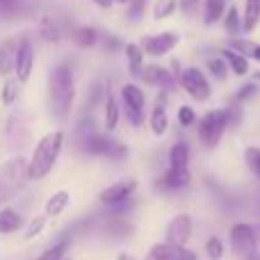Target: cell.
Masks as SVG:
<instances>
[{
    "label": "cell",
    "instance_id": "3",
    "mask_svg": "<svg viewBox=\"0 0 260 260\" xmlns=\"http://www.w3.org/2000/svg\"><path fill=\"white\" fill-rule=\"evenodd\" d=\"M64 144V135L59 133H48L46 137H41V142L37 144L35 153H32L30 162H27V176L35 180L44 178V176L50 174V169L55 167L59 157V151H62Z\"/></svg>",
    "mask_w": 260,
    "mask_h": 260
},
{
    "label": "cell",
    "instance_id": "21",
    "mask_svg": "<svg viewBox=\"0 0 260 260\" xmlns=\"http://www.w3.org/2000/svg\"><path fill=\"white\" fill-rule=\"evenodd\" d=\"M219 23L229 37H238L240 32H242V14H240V9L235 7V5L226 7V12H224V16H221Z\"/></svg>",
    "mask_w": 260,
    "mask_h": 260
},
{
    "label": "cell",
    "instance_id": "5",
    "mask_svg": "<svg viewBox=\"0 0 260 260\" xmlns=\"http://www.w3.org/2000/svg\"><path fill=\"white\" fill-rule=\"evenodd\" d=\"M27 178H30L27 162L23 157H12L7 165H3V169H0V206L12 197H16L23 189V185L27 183Z\"/></svg>",
    "mask_w": 260,
    "mask_h": 260
},
{
    "label": "cell",
    "instance_id": "2",
    "mask_svg": "<svg viewBox=\"0 0 260 260\" xmlns=\"http://www.w3.org/2000/svg\"><path fill=\"white\" fill-rule=\"evenodd\" d=\"M192 180V174H189V146L187 142H176L174 146L169 148V157H167V171L160 176L157 180V187L162 189H185Z\"/></svg>",
    "mask_w": 260,
    "mask_h": 260
},
{
    "label": "cell",
    "instance_id": "38",
    "mask_svg": "<svg viewBox=\"0 0 260 260\" xmlns=\"http://www.w3.org/2000/svg\"><path fill=\"white\" fill-rule=\"evenodd\" d=\"M199 7H201V0H178V9L183 14H187V16L197 12Z\"/></svg>",
    "mask_w": 260,
    "mask_h": 260
},
{
    "label": "cell",
    "instance_id": "20",
    "mask_svg": "<svg viewBox=\"0 0 260 260\" xmlns=\"http://www.w3.org/2000/svg\"><path fill=\"white\" fill-rule=\"evenodd\" d=\"M119 119H121V103L117 101V96L112 91H108V96H105V130L108 133L117 130Z\"/></svg>",
    "mask_w": 260,
    "mask_h": 260
},
{
    "label": "cell",
    "instance_id": "34",
    "mask_svg": "<svg viewBox=\"0 0 260 260\" xmlns=\"http://www.w3.org/2000/svg\"><path fill=\"white\" fill-rule=\"evenodd\" d=\"M176 119H178V126L180 128L197 126V112H194L192 105H180L178 112H176Z\"/></svg>",
    "mask_w": 260,
    "mask_h": 260
},
{
    "label": "cell",
    "instance_id": "44",
    "mask_svg": "<svg viewBox=\"0 0 260 260\" xmlns=\"http://www.w3.org/2000/svg\"><path fill=\"white\" fill-rule=\"evenodd\" d=\"M253 80H256V82H260V71H256V73H253Z\"/></svg>",
    "mask_w": 260,
    "mask_h": 260
},
{
    "label": "cell",
    "instance_id": "33",
    "mask_svg": "<svg viewBox=\"0 0 260 260\" xmlns=\"http://www.w3.org/2000/svg\"><path fill=\"white\" fill-rule=\"evenodd\" d=\"M244 162H247L249 171L260 180V146H249L244 148Z\"/></svg>",
    "mask_w": 260,
    "mask_h": 260
},
{
    "label": "cell",
    "instance_id": "15",
    "mask_svg": "<svg viewBox=\"0 0 260 260\" xmlns=\"http://www.w3.org/2000/svg\"><path fill=\"white\" fill-rule=\"evenodd\" d=\"M146 260H199L197 251L187 247H176L169 242H157L146 253Z\"/></svg>",
    "mask_w": 260,
    "mask_h": 260
},
{
    "label": "cell",
    "instance_id": "22",
    "mask_svg": "<svg viewBox=\"0 0 260 260\" xmlns=\"http://www.w3.org/2000/svg\"><path fill=\"white\" fill-rule=\"evenodd\" d=\"M260 23V0H244V16H242V32L251 35Z\"/></svg>",
    "mask_w": 260,
    "mask_h": 260
},
{
    "label": "cell",
    "instance_id": "1",
    "mask_svg": "<svg viewBox=\"0 0 260 260\" xmlns=\"http://www.w3.org/2000/svg\"><path fill=\"white\" fill-rule=\"evenodd\" d=\"M76 99V82L69 64H57L48 82V108L57 121H67Z\"/></svg>",
    "mask_w": 260,
    "mask_h": 260
},
{
    "label": "cell",
    "instance_id": "14",
    "mask_svg": "<svg viewBox=\"0 0 260 260\" xmlns=\"http://www.w3.org/2000/svg\"><path fill=\"white\" fill-rule=\"evenodd\" d=\"M171 91L160 89L157 91V99L153 103V110L148 114V128L155 137H165L167 130H169V114H167V99H169Z\"/></svg>",
    "mask_w": 260,
    "mask_h": 260
},
{
    "label": "cell",
    "instance_id": "46",
    "mask_svg": "<svg viewBox=\"0 0 260 260\" xmlns=\"http://www.w3.org/2000/svg\"><path fill=\"white\" fill-rule=\"evenodd\" d=\"M53 260H69V258H62V256H59V258H53Z\"/></svg>",
    "mask_w": 260,
    "mask_h": 260
},
{
    "label": "cell",
    "instance_id": "11",
    "mask_svg": "<svg viewBox=\"0 0 260 260\" xmlns=\"http://www.w3.org/2000/svg\"><path fill=\"white\" fill-rule=\"evenodd\" d=\"M178 44H180V35H178V32H176V30H165V32H157V35L144 37L139 46H142L144 55L157 59V57L169 55Z\"/></svg>",
    "mask_w": 260,
    "mask_h": 260
},
{
    "label": "cell",
    "instance_id": "10",
    "mask_svg": "<svg viewBox=\"0 0 260 260\" xmlns=\"http://www.w3.org/2000/svg\"><path fill=\"white\" fill-rule=\"evenodd\" d=\"M85 151L91 155H101V157H112V160H123L128 155V148L123 144H119L117 139L108 137L101 133H89L85 137Z\"/></svg>",
    "mask_w": 260,
    "mask_h": 260
},
{
    "label": "cell",
    "instance_id": "16",
    "mask_svg": "<svg viewBox=\"0 0 260 260\" xmlns=\"http://www.w3.org/2000/svg\"><path fill=\"white\" fill-rule=\"evenodd\" d=\"M32 67H35V48H32V41L27 35L18 37V55H16V78L21 82H25L32 73Z\"/></svg>",
    "mask_w": 260,
    "mask_h": 260
},
{
    "label": "cell",
    "instance_id": "13",
    "mask_svg": "<svg viewBox=\"0 0 260 260\" xmlns=\"http://www.w3.org/2000/svg\"><path fill=\"white\" fill-rule=\"evenodd\" d=\"M137 78L144 85L153 87V89H157V91L160 89L171 91L176 87V76L167 67H162V64H144L142 73H139Z\"/></svg>",
    "mask_w": 260,
    "mask_h": 260
},
{
    "label": "cell",
    "instance_id": "27",
    "mask_svg": "<svg viewBox=\"0 0 260 260\" xmlns=\"http://www.w3.org/2000/svg\"><path fill=\"white\" fill-rule=\"evenodd\" d=\"M73 39H76V44L82 46V48H94V46L99 44L101 35H99V30H96V27L80 25L76 32H73Z\"/></svg>",
    "mask_w": 260,
    "mask_h": 260
},
{
    "label": "cell",
    "instance_id": "8",
    "mask_svg": "<svg viewBox=\"0 0 260 260\" xmlns=\"http://www.w3.org/2000/svg\"><path fill=\"white\" fill-rule=\"evenodd\" d=\"M139 183L137 178H121L117 183L108 185V187L101 192V203L108 208H112V212H119L121 208H126L130 203V199L135 197Z\"/></svg>",
    "mask_w": 260,
    "mask_h": 260
},
{
    "label": "cell",
    "instance_id": "12",
    "mask_svg": "<svg viewBox=\"0 0 260 260\" xmlns=\"http://www.w3.org/2000/svg\"><path fill=\"white\" fill-rule=\"evenodd\" d=\"M192 235H194V219H192V215L180 212V215H176L174 219L167 224L165 242L176 244V247H185V244L192 240Z\"/></svg>",
    "mask_w": 260,
    "mask_h": 260
},
{
    "label": "cell",
    "instance_id": "29",
    "mask_svg": "<svg viewBox=\"0 0 260 260\" xmlns=\"http://www.w3.org/2000/svg\"><path fill=\"white\" fill-rule=\"evenodd\" d=\"M176 12H178V0H155L153 3V18L155 21L171 18Z\"/></svg>",
    "mask_w": 260,
    "mask_h": 260
},
{
    "label": "cell",
    "instance_id": "30",
    "mask_svg": "<svg viewBox=\"0 0 260 260\" xmlns=\"http://www.w3.org/2000/svg\"><path fill=\"white\" fill-rule=\"evenodd\" d=\"M25 12L21 0H0V21H12Z\"/></svg>",
    "mask_w": 260,
    "mask_h": 260
},
{
    "label": "cell",
    "instance_id": "35",
    "mask_svg": "<svg viewBox=\"0 0 260 260\" xmlns=\"http://www.w3.org/2000/svg\"><path fill=\"white\" fill-rule=\"evenodd\" d=\"M18 89H21V80H14V78H9L7 82H5V87H3V103L5 105H12L14 101L18 99Z\"/></svg>",
    "mask_w": 260,
    "mask_h": 260
},
{
    "label": "cell",
    "instance_id": "7",
    "mask_svg": "<svg viewBox=\"0 0 260 260\" xmlns=\"http://www.w3.org/2000/svg\"><path fill=\"white\" fill-rule=\"evenodd\" d=\"M229 244H231V251H233L235 256L247 260L258 247L256 226L247 224V221H238V224H233L231 231H229Z\"/></svg>",
    "mask_w": 260,
    "mask_h": 260
},
{
    "label": "cell",
    "instance_id": "9",
    "mask_svg": "<svg viewBox=\"0 0 260 260\" xmlns=\"http://www.w3.org/2000/svg\"><path fill=\"white\" fill-rule=\"evenodd\" d=\"M121 108L126 112L130 126H142L144 123V108H146V96H144V89L135 82H128V85L121 87Z\"/></svg>",
    "mask_w": 260,
    "mask_h": 260
},
{
    "label": "cell",
    "instance_id": "40",
    "mask_svg": "<svg viewBox=\"0 0 260 260\" xmlns=\"http://www.w3.org/2000/svg\"><path fill=\"white\" fill-rule=\"evenodd\" d=\"M256 233H258V247H256V251H253L247 260H260V226H256Z\"/></svg>",
    "mask_w": 260,
    "mask_h": 260
},
{
    "label": "cell",
    "instance_id": "37",
    "mask_svg": "<svg viewBox=\"0 0 260 260\" xmlns=\"http://www.w3.org/2000/svg\"><path fill=\"white\" fill-rule=\"evenodd\" d=\"M44 226H46V217H37V219H32L30 221V229L25 231V238L32 240L35 235H39L41 231H44Z\"/></svg>",
    "mask_w": 260,
    "mask_h": 260
},
{
    "label": "cell",
    "instance_id": "4",
    "mask_svg": "<svg viewBox=\"0 0 260 260\" xmlns=\"http://www.w3.org/2000/svg\"><path fill=\"white\" fill-rule=\"evenodd\" d=\"M229 110L226 108H215L208 110L201 119H197V133H199V142L206 148H215L221 142L226 128H229Z\"/></svg>",
    "mask_w": 260,
    "mask_h": 260
},
{
    "label": "cell",
    "instance_id": "17",
    "mask_svg": "<svg viewBox=\"0 0 260 260\" xmlns=\"http://www.w3.org/2000/svg\"><path fill=\"white\" fill-rule=\"evenodd\" d=\"M16 55H18V39H7L0 46V73L9 76L16 69Z\"/></svg>",
    "mask_w": 260,
    "mask_h": 260
},
{
    "label": "cell",
    "instance_id": "25",
    "mask_svg": "<svg viewBox=\"0 0 260 260\" xmlns=\"http://www.w3.org/2000/svg\"><path fill=\"white\" fill-rule=\"evenodd\" d=\"M23 226V219L18 212H14L12 208H3L0 210V235H9L14 231H18Z\"/></svg>",
    "mask_w": 260,
    "mask_h": 260
},
{
    "label": "cell",
    "instance_id": "43",
    "mask_svg": "<svg viewBox=\"0 0 260 260\" xmlns=\"http://www.w3.org/2000/svg\"><path fill=\"white\" fill-rule=\"evenodd\" d=\"M117 260H137V258H135L133 253H126V251H123V253H119V256H117Z\"/></svg>",
    "mask_w": 260,
    "mask_h": 260
},
{
    "label": "cell",
    "instance_id": "19",
    "mask_svg": "<svg viewBox=\"0 0 260 260\" xmlns=\"http://www.w3.org/2000/svg\"><path fill=\"white\" fill-rule=\"evenodd\" d=\"M219 55L226 59V64H229L231 73H235V76H247V73H249V57H247V55L238 53V50L231 48V46L221 48Z\"/></svg>",
    "mask_w": 260,
    "mask_h": 260
},
{
    "label": "cell",
    "instance_id": "39",
    "mask_svg": "<svg viewBox=\"0 0 260 260\" xmlns=\"http://www.w3.org/2000/svg\"><path fill=\"white\" fill-rule=\"evenodd\" d=\"M105 48L117 50L119 48V39H114V37H105Z\"/></svg>",
    "mask_w": 260,
    "mask_h": 260
},
{
    "label": "cell",
    "instance_id": "23",
    "mask_svg": "<svg viewBox=\"0 0 260 260\" xmlns=\"http://www.w3.org/2000/svg\"><path fill=\"white\" fill-rule=\"evenodd\" d=\"M126 59H128V71H130V76H139L142 73V69H144V50H142V46L139 44H126Z\"/></svg>",
    "mask_w": 260,
    "mask_h": 260
},
{
    "label": "cell",
    "instance_id": "18",
    "mask_svg": "<svg viewBox=\"0 0 260 260\" xmlns=\"http://www.w3.org/2000/svg\"><path fill=\"white\" fill-rule=\"evenodd\" d=\"M226 3L229 0H201V16L203 25H217L226 12Z\"/></svg>",
    "mask_w": 260,
    "mask_h": 260
},
{
    "label": "cell",
    "instance_id": "26",
    "mask_svg": "<svg viewBox=\"0 0 260 260\" xmlns=\"http://www.w3.org/2000/svg\"><path fill=\"white\" fill-rule=\"evenodd\" d=\"M69 201H71V197H69V192H64V189H59V192H55L53 197L46 201V217H59L64 210H67Z\"/></svg>",
    "mask_w": 260,
    "mask_h": 260
},
{
    "label": "cell",
    "instance_id": "6",
    "mask_svg": "<svg viewBox=\"0 0 260 260\" xmlns=\"http://www.w3.org/2000/svg\"><path fill=\"white\" fill-rule=\"evenodd\" d=\"M176 85H178L180 89H183L185 94L189 96V99L199 101V103H203V101H208L212 96L210 80H208V76L199 67H185V69H180L178 78H176Z\"/></svg>",
    "mask_w": 260,
    "mask_h": 260
},
{
    "label": "cell",
    "instance_id": "36",
    "mask_svg": "<svg viewBox=\"0 0 260 260\" xmlns=\"http://www.w3.org/2000/svg\"><path fill=\"white\" fill-rule=\"evenodd\" d=\"M258 89H260L258 82H247V85H242L238 89V94H235V103L242 105V103H247V101H251L253 96L258 94Z\"/></svg>",
    "mask_w": 260,
    "mask_h": 260
},
{
    "label": "cell",
    "instance_id": "24",
    "mask_svg": "<svg viewBox=\"0 0 260 260\" xmlns=\"http://www.w3.org/2000/svg\"><path fill=\"white\" fill-rule=\"evenodd\" d=\"M39 35H41V39L48 41V44H57V41L62 39V25H59L55 18L44 16L39 23Z\"/></svg>",
    "mask_w": 260,
    "mask_h": 260
},
{
    "label": "cell",
    "instance_id": "32",
    "mask_svg": "<svg viewBox=\"0 0 260 260\" xmlns=\"http://www.w3.org/2000/svg\"><path fill=\"white\" fill-rule=\"evenodd\" d=\"M226 253V244L221 238H217V235H212V238L206 240V256L208 260H221Z\"/></svg>",
    "mask_w": 260,
    "mask_h": 260
},
{
    "label": "cell",
    "instance_id": "45",
    "mask_svg": "<svg viewBox=\"0 0 260 260\" xmlns=\"http://www.w3.org/2000/svg\"><path fill=\"white\" fill-rule=\"evenodd\" d=\"M114 3H119V5H126V3H128V0H114Z\"/></svg>",
    "mask_w": 260,
    "mask_h": 260
},
{
    "label": "cell",
    "instance_id": "28",
    "mask_svg": "<svg viewBox=\"0 0 260 260\" xmlns=\"http://www.w3.org/2000/svg\"><path fill=\"white\" fill-rule=\"evenodd\" d=\"M206 69L215 80H226V76H229V71H231L226 59L221 57V55H210V57L206 59Z\"/></svg>",
    "mask_w": 260,
    "mask_h": 260
},
{
    "label": "cell",
    "instance_id": "31",
    "mask_svg": "<svg viewBox=\"0 0 260 260\" xmlns=\"http://www.w3.org/2000/svg\"><path fill=\"white\" fill-rule=\"evenodd\" d=\"M148 0H128L126 3V18L130 23H139L146 14Z\"/></svg>",
    "mask_w": 260,
    "mask_h": 260
},
{
    "label": "cell",
    "instance_id": "41",
    "mask_svg": "<svg viewBox=\"0 0 260 260\" xmlns=\"http://www.w3.org/2000/svg\"><path fill=\"white\" fill-rule=\"evenodd\" d=\"M94 3L99 5L101 9H110V7H112V5H114V0H94Z\"/></svg>",
    "mask_w": 260,
    "mask_h": 260
},
{
    "label": "cell",
    "instance_id": "42",
    "mask_svg": "<svg viewBox=\"0 0 260 260\" xmlns=\"http://www.w3.org/2000/svg\"><path fill=\"white\" fill-rule=\"evenodd\" d=\"M251 59H253V62H260V41H256V46H253V53H251Z\"/></svg>",
    "mask_w": 260,
    "mask_h": 260
}]
</instances>
